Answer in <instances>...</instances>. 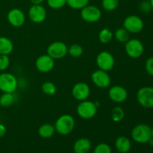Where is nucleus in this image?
Returning <instances> with one entry per match:
<instances>
[{
    "instance_id": "obj_1",
    "label": "nucleus",
    "mask_w": 153,
    "mask_h": 153,
    "mask_svg": "<svg viewBox=\"0 0 153 153\" xmlns=\"http://www.w3.org/2000/svg\"><path fill=\"white\" fill-rule=\"evenodd\" d=\"M55 131L61 135H67L73 131L75 127V120L71 115L64 114L57 119L55 123Z\"/></svg>"
},
{
    "instance_id": "obj_2",
    "label": "nucleus",
    "mask_w": 153,
    "mask_h": 153,
    "mask_svg": "<svg viewBox=\"0 0 153 153\" xmlns=\"http://www.w3.org/2000/svg\"><path fill=\"white\" fill-rule=\"evenodd\" d=\"M131 137L138 143H146L151 137V127L144 123L135 126L131 131Z\"/></svg>"
},
{
    "instance_id": "obj_3",
    "label": "nucleus",
    "mask_w": 153,
    "mask_h": 153,
    "mask_svg": "<svg viewBox=\"0 0 153 153\" xmlns=\"http://www.w3.org/2000/svg\"><path fill=\"white\" fill-rule=\"evenodd\" d=\"M78 115L84 120H90L97 113V105L95 102L88 100L80 102L76 108Z\"/></svg>"
},
{
    "instance_id": "obj_4",
    "label": "nucleus",
    "mask_w": 153,
    "mask_h": 153,
    "mask_svg": "<svg viewBox=\"0 0 153 153\" xmlns=\"http://www.w3.org/2000/svg\"><path fill=\"white\" fill-rule=\"evenodd\" d=\"M18 86L16 76L9 73L0 74V91L3 93H14Z\"/></svg>"
},
{
    "instance_id": "obj_5",
    "label": "nucleus",
    "mask_w": 153,
    "mask_h": 153,
    "mask_svg": "<svg viewBox=\"0 0 153 153\" xmlns=\"http://www.w3.org/2000/svg\"><path fill=\"white\" fill-rule=\"evenodd\" d=\"M137 100L145 108H153V88L146 86L140 88L137 93Z\"/></svg>"
},
{
    "instance_id": "obj_6",
    "label": "nucleus",
    "mask_w": 153,
    "mask_h": 153,
    "mask_svg": "<svg viewBox=\"0 0 153 153\" xmlns=\"http://www.w3.org/2000/svg\"><path fill=\"white\" fill-rule=\"evenodd\" d=\"M125 43L126 52L130 58H138L143 54L144 46L142 42L138 39H129Z\"/></svg>"
},
{
    "instance_id": "obj_7",
    "label": "nucleus",
    "mask_w": 153,
    "mask_h": 153,
    "mask_svg": "<svg viewBox=\"0 0 153 153\" xmlns=\"http://www.w3.org/2000/svg\"><path fill=\"white\" fill-rule=\"evenodd\" d=\"M144 23L140 16L136 15H129L123 21V28L129 33L137 34L143 30Z\"/></svg>"
},
{
    "instance_id": "obj_8",
    "label": "nucleus",
    "mask_w": 153,
    "mask_h": 153,
    "mask_svg": "<svg viewBox=\"0 0 153 153\" xmlns=\"http://www.w3.org/2000/svg\"><path fill=\"white\" fill-rule=\"evenodd\" d=\"M67 45L61 41H55L51 43L47 47L46 52L47 55H49L51 58L54 60L62 59L67 55Z\"/></svg>"
},
{
    "instance_id": "obj_9",
    "label": "nucleus",
    "mask_w": 153,
    "mask_h": 153,
    "mask_svg": "<svg viewBox=\"0 0 153 153\" xmlns=\"http://www.w3.org/2000/svg\"><path fill=\"white\" fill-rule=\"evenodd\" d=\"M97 64L100 70L108 72L114 67V58L109 52L102 51L97 55Z\"/></svg>"
},
{
    "instance_id": "obj_10",
    "label": "nucleus",
    "mask_w": 153,
    "mask_h": 153,
    "mask_svg": "<svg viewBox=\"0 0 153 153\" xmlns=\"http://www.w3.org/2000/svg\"><path fill=\"white\" fill-rule=\"evenodd\" d=\"M82 19L87 22H97L102 16V11L98 7L94 5H87L81 10Z\"/></svg>"
},
{
    "instance_id": "obj_11",
    "label": "nucleus",
    "mask_w": 153,
    "mask_h": 153,
    "mask_svg": "<svg viewBox=\"0 0 153 153\" xmlns=\"http://www.w3.org/2000/svg\"><path fill=\"white\" fill-rule=\"evenodd\" d=\"M92 82L100 88H107L111 85V77L108 72L102 70L94 71L91 74Z\"/></svg>"
},
{
    "instance_id": "obj_12",
    "label": "nucleus",
    "mask_w": 153,
    "mask_h": 153,
    "mask_svg": "<svg viewBox=\"0 0 153 153\" xmlns=\"http://www.w3.org/2000/svg\"><path fill=\"white\" fill-rule=\"evenodd\" d=\"M46 10L41 4H33L28 10V17L34 23H41L46 18Z\"/></svg>"
},
{
    "instance_id": "obj_13",
    "label": "nucleus",
    "mask_w": 153,
    "mask_h": 153,
    "mask_svg": "<svg viewBox=\"0 0 153 153\" xmlns=\"http://www.w3.org/2000/svg\"><path fill=\"white\" fill-rule=\"evenodd\" d=\"M55 66V60L49 55H42L35 61V67L39 72L43 73L52 71Z\"/></svg>"
},
{
    "instance_id": "obj_14",
    "label": "nucleus",
    "mask_w": 153,
    "mask_h": 153,
    "mask_svg": "<svg viewBox=\"0 0 153 153\" xmlns=\"http://www.w3.org/2000/svg\"><path fill=\"white\" fill-rule=\"evenodd\" d=\"M7 22L13 27H21L25 22V16L22 10L19 8H13L10 10L7 15Z\"/></svg>"
},
{
    "instance_id": "obj_15",
    "label": "nucleus",
    "mask_w": 153,
    "mask_h": 153,
    "mask_svg": "<svg viewBox=\"0 0 153 153\" xmlns=\"http://www.w3.org/2000/svg\"><path fill=\"white\" fill-rule=\"evenodd\" d=\"M91 89L89 85L85 82H78L72 89L73 97L79 102L86 100L90 96Z\"/></svg>"
},
{
    "instance_id": "obj_16",
    "label": "nucleus",
    "mask_w": 153,
    "mask_h": 153,
    "mask_svg": "<svg viewBox=\"0 0 153 153\" xmlns=\"http://www.w3.org/2000/svg\"><path fill=\"white\" fill-rule=\"evenodd\" d=\"M108 97L114 102L122 103L124 102L128 98V92L123 87L114 85L109 89Z\"/></svg>"
},
{
    "instance_id": "obj_17",
    "label": "nucleus",
    "mask_w": 153,
    "mask_h": 153,
    "mask_svg": "<svg viewBox=\"0 0 153 153\" xmlns=\"http://www.w3.org/2000/svg\"><path fill=\"white\" fill-rule=\"evenodd\" d=\"M91 149V140L85 137L79 138L73 145V151L75 153H88Z\"/></svg>"
},
{
    "instance_id": "obj_18",
    "label": "nucleus",
    "mask_w": 153,
    "mask_h": 153,
    "mask_svg": "<svg viewBox=\"0 0 153 153\" xmlns=\"http://www.w3.org/2000/svg\"><path fill=\"white\" fill-rule=\"evenodd\" d=\"M131 143L129 139L124 136H120L115 140V148L120 153H127L130 151Z\"/></svg>"
},
{
    "instance_id": "obj_19",
    "label": "nucleus",
    "mask_w": 153,
    "mask_h": 153,
    "mask_svg": "<svg viewBox=\"0 0 153 153\" xmlns=\"http://www.w3.org/2000/svg\"><path fill=\"white\" fill-rule=\"evenodd\" d=\"M13 50V44L11 40L6 37H0V55H8Z\"/></svg>"
},
{
    "instance_id": "obj_20",
    "label": "nucleus",
    "mask_w": 153,
    "mask_h": 153,
    "mask_svg": "<svg viewBox=\"0 0 153 153\" xmlns=\"http://www.w3.org/2000/svg\"><path fill=\"white\" fill-rule=\"evenodd\" d=\"M55 132V126L49 123L43 124L38 128L39 135L43 138H49L54 135Z\"/></svg>"
},
{
    "instance_id": "obj_21",
    "label": "nucleus",
    "mask_w": 153,
    "mask_h": 153,
    "mask_svg": "<svg viewBox=\"0 0 153 153\" xmlns=\"http://www.w3.org/2000/svg\"><path fill=\"white\" fill-rule=\"evenodd\" d=\"M15 100L13 93H3L0 97V106L8 108L13 105Z\"/></svg>"
},
{
    "instance_id": "obj_22",
    "label": "nucleus",
    "mask_w": 153,
    "mask_h": 153,
    "mask_svg": "<svg viewBox=\"0 0 153 153\" xmlns=\"http://www.w3.org/2000/svg\"><path fill=\"white\" fill-rule=\"evenodd\" d=\"M130 33L127 31L126 28H118L115 31L114 36L115 37L116 40L120 43H126L130 39Z\"/></svg>"
},
{
    "instance_id": "obj_23",
    "label": "nucleus",
    "mask_w": 153,
    "mask_h": 153,
    "mask_svg": "<svg viewBox=\"0 0 153 153\" xmlns=\"http://www.w3.org/2000/svg\"><path fill=\"white\" fill-rule=\"evenodd\" d=\"M114 34L109 28H103L99 34V40L102 43H108L112 40Z\"/></svg>"
},
{
    "instance_id": "obj_24",
    "label": "nucleus",
    "mask_w": 153,
    "mask_h": 153,
    "mask_svg": "<svg viewBox=\"0 0 153 153\" xmlns=\"http://www.w3.org/2000/svg\"><path fill=\"white\" fill-rule=\"evenodd\" d=\"M125 117L124 110L120 106H116L111 111V119L114 122H120Z\"/></svg>"
},
{
    "instance_id": "obj_25",
    "label": "nucleus",
    "mask_w": 153,
    "mask_h": 153,
    "mask_svg": "<svg viewBox=\"0 0 153 153\" xmlns=\"http://www.w3.org/2000/svg\"><path fill=\"white\" fill-rule=\"evenodd\" d=\"M41 90L47 96H54L57 92V88L52 82H45L41 86Z\"/></svg>"
},
{
    "instance_id": "obj_26",
    "label": "nucleus",
    "mask_w": 153,
    "mask_h": 153,
    "mask_svg": "<svg viewBox=\"0 0 153 153\" xmlns=\"http://www.w3.org/2000/svg\"><path fill=\"white\" fill-rule=\"evenodd\" d=\"M90 0H67V4L73 9L82 10L87 6Z\"/></svg>"
},
{
    "instance_id": "obj_27",
    "label": "nucleus",
    "mask_w": 153,
    "mask_h": 153,
    "mask_svg": "<svg viewBox=\"0 0 153 153\" xmlns=\"http://www.w3.org/2000/svg\"><path fill=\"white\" fill-rule=\"evenodd\" d=\"M67 54L73 58H79L83 54V49L79 44H73L68 47Z\"/></svg>"
},
{
    "instance_id": "obj_28",
    "label": "nucleus",
    "mask_w": 153,
    "mask_h": 153,
    "mask_svg": "<svg viewBox=\"0 0 153 153\" xmlns=\"http://www.w3.org/2000/svg\"><path fill=\"white\" fill-rule=\"evenodd\" d=\"M119 5V0H102V6L108 11H112Z\"/></svg>"
},
{
    "instance_id": "obj_29",
    "label": "nucleus",
    "mask_w": 153,
    "mask_h": 153,
    "mask_svg": "<svg viewBox=\"0 0 153 153\" xmlns=\"http://www.w3.org/2000/svg\"><path fill=\"white\" fill-rule=\"evenodd\" d=\"M47 4L51 8L60 9L67 4V0H47Z\"/></svg>"
},
{
    "instance_id": "obj_30",
    "label": "nucleus",
    "mask_w": 153,
    "mask_h": 153,
    "mask_svg": "<svg viewBox=\"0 0 153 153\" xmlns=\"http://www.w3.org/2000/svg\"><path fill=\"white\" fill-rule=\"evenodd\" d=\"M94 153H111V149L107 143H99L94 149Z\"/></svg>"
},
{
    "instance_id": "obj_31",
    "label": "nucleus",
    "mask_w": 153,
    "mask_h": 153,
    "mask_svg": "<svg viewBox=\"0 0 153 153\" xmlns=\"http://www.w3.org/2000/svg\"><path fill=\"white\" fill-rule=\"evenodd\" d=\"M10 58L8 55H0V71H4L10 66Z\"/></svg>"
},
{
    "instance_id": "obj_32",
    "label": "nucleus",
    "mask_w": 153,
    "mask_h": 153,
    "mask_svg": "<svg viewBox=\"0 0 153 153\" xmlns=\"http://www.w3.org/2000/svg\"><path fill=\"white\" fill-rule=\"evenodd\" d=\"M139 7H140V11L144 13H149L152 10V7L150 2H149V1H147V0H145V1H142L140 4Z\"/></svg>"
},
{
    "instance_id": "obj_33",
    "label": "nucleus",
    "mask_w": 153,
    "mask_h": 153,
    "mask_svg": "<svg viewBox=\"0 0 153 153\" xmlns=\"http://www.w3.org/2000/svg\"><path fill=\"white\" fill-rule=\"evenodd\" d=\"M145 70L149 76H153V57H150L146 61Z\"/></svg>"
},
{
    "instance_id": "obj_34",
    "label": "nucleus",
    "mask_w": 153,
    "mask_h": 153,
    "mask_svg": "<svg viewBox=\"0 0 153 153\" xmlns=\"http://www.w3.org/2000/svg\"><path fill=\"white\" fill-rule=\"evenodd\" d=\"M6 131H7V129H6V127L4 126V125L0 123V138L5 135Z\"/></svg>"
},
{
    "instance_id": "obj_35",
    "label": "nucleus",
    "mask_w": 153,
    "mask_h": 153,
    "mask_svg": "<svg viewBox=\"0 0 153 153\" xmlns=\"http://www.w3.org/2000/svg\"><path fill=\"white\" fill-rule=\"evenodd\" d=\"M32 4H41L44 0H30Z\"/></svg>"
},
{
    "instance_id": "obj_36",
    "label": "nucleus",
    "mask_w": 153,
    "mask_h": 153,
    "mask_svg": "<svg viewBox=\"0 0 153 153\" xmlns=\"http://www.w3.org/2000/svg\"><path fill=\"white\" fill-rule=\"evenodd\" d=\"M148 143H149V145H150V146H153V137H151L150 138H149V141L147 142Z\"/></svg>"
},
{
    "instance_id": "obj_37",
    "label": "nucleus",
    "mask_w": 153,
    "mask_h": 153,
    "mask_svg": "<svg viewBox=\"0 0 153 153\" xmlns=\"http://www.w3.org/2000/svg\"><path fill=\"white\" fill-rule=\"evenodd\" d=\"M151 137H153V127L151 128Z\"/></svg>"
},
{
    "instance_id": "obj_38",
    "label": "nucleus",
    "mask_w": 153,
    "mask_h": 153,
    "mask_svg": "<svg viewBox=\"0 0 153 153\" xmlns=\"http://www.w3.org/2000/svg\"><path fill=\"white\" fill-rule=\"evenodd\" d=\"M149 2H150L151 5H152V10H153V0H149Z\"/></svg>"
}]
</instances>
